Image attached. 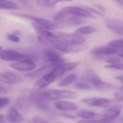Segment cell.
I'll list each match as a JSON object with an SVG mask.
<instances>
[{
	"instance_id": "obj_22",
	"label": "cell",
	"mask_w": 123,
	"mask_h": 123,
	"mask_svg": "<svg viewBox=\"0 0 123 123\" xmlns=\"http://www.w3.org/2000/svg\"><path fill=\"white\" fill-rule=\"evenodd\" d=\"M65 1H70L71 0H36V4L40 7L47 8V7L54 6L58 2Z\"/></svg>"
},
{
	"instance_id": "obj_14",
	"label": "cell",
	"mask_w": 123,
	"mask_h": 123,
	"mask_svg": "<svg viewBox=\"0 0 123 123\" xmlns=\"http://www.w3.org/2000/svg\"><path fill=\"white\" fill-rule=\"evenodd\" d=\"M66 11L72 14L73 15L80 17V18H94V15L88 12V10H86L85 9L79 6H67L64 8Z\"/></svg>"
},
{
	"instance_id": "obj_12",
	"label": "cell",
	"mask_w": 123,
	"mask_h": 123,
	"mask_svg": "<svg viewBox=\"0 0 123 123\" xmlns=\"http://www.w3.org/2000/svg\"><path fill=\"white\" fill-rule=\"evenodd\" d=\"M123 51V50L116 48L115 47L108 45L107 46H100L94 48L92 50L91 53L97 56H102V55H112L117 53H120Z\"/></svg>"
},
{
	"instance_id": "obj_1",
	"label": "cell",
	"mask_w": 123,
	"mask_h": 123,
	"mask_svg": "<svg viewBox=\"0 0 123 123\" xmlns=\"http://www.w3.org/2000/svg\"><path fill=\"white\" fill-rule=\"evenodd\" d=\"M82 18L78 17L68 12L65 9L57 12L54 17V23L57 27H65L68 26H75L82 22Z\"/></svg>"
},
{
	"instance_id": "obj_9",
	"label": "cell",
	"mask_w": 123,
	"mask_h": 123,
	"mask_svg": "<svg viewBox=\"0 0 123 123\" xmlns=\"http://www.w3.org/2000/svg\"><path fill=\"white\" fill-rule=\"evenodd\" d=\"M9 66L18 71L30 72L36 68V65L31 59H28L18 62H13L9 64Z\"/></svg>"
},
{
	"instance_id": "obj_37",
	"label": "cell",
	"mask_w": 123,
	"mask_h": 123,
	"mask_svg": "<svg viewBox=\"0 0 123 123\" xmlns=\"http://www.w3.org/2000/svg\"><path fill=\"white\" fill-rule=\"evenodd\" d=\"M1 47L0 46V51H1Z\"/></svg>"
},
{
	"instance_id": "obj_15",
	"label": "cell",
	"mask_w": 123,
	"mask_h": 123,
	"mask_svg": "<svg viewBox=\"0 0 123 123\" xmlns=\"http://www.w3.org/2000/svg\"><path fill=\"white\" fill-rule=\"evenodd\" d=\"M22 79L14 73L10 71H4L0 73V81L7 84H16L20 83Z\"/></svg>"
},
{
	"instance_id": "obj_31",
	"label": "cell",
	"mask_w": 123,
	"mask_h": 123,
	"mask_svg": "<svg viewBox=\"0 0 123 123\" xmlns=\"http://www.w3.org/2000/svg\"><path fill=\"white\" fill-rule=\"evenodd\" d=\"M7 38L10 41H12L13 43H20V37H18V36H17V35H15L14 34H8L7 35Z\"/></svg>"
},
{
	"instance_id": "obj_8",
	"label": "cell",
	"mask_w": 123,
	"mask_h": 123,
	"mask_svg": "<svg viewBox=\"0 0 123 123\" xmlns=\"http://www.w3.org/2000/svg\"><path fill=\"white\" fill-rule=\"evenodd\" d=\"M56 79L55 76L51 71H49L38 78L34 85V89H45L48 86L55 81Z\"/></svg>"
},
{
	"instance_id": "obj_27",
	"label": "cell",
	"mask_w": 123,
	"mask_h": 123,
	"mask_svg": "<svg viewBox=\"0 0 123 123\" xmlns=\"http://www.w3.org/2000/svg\"><path fill=\"white\" fill-rule=\"evenodd\" d=\"M110 46L115 47L116 48H119L123 50V39H119V40H115L109 43L108 44Z\"/></svg>"
},
{
	"instance_id": "obj_7",
	"label": "cell",
	"mask_w": 123,
	"mask_h": 123,
	"mask_svg": "<svg viewBox=\"0 0 123 123\" xmlns=\"http://www.w3.org/2000/svg\"><path fill=\"white\" fill-rule=\"evenodd\" d=\"M78 65V63H60L54 66L53 68L50 71L57 79L62 77L65 73L75 69Z\"/></svg>"
},
{
	"instance_id": "obj_26",
	"label": "cell",
	"mask_w": 123,
	"mask_h": 123,
	"mask_svg": "<svg viewBox=\"0 0 123 123\" xmlns=\"http://www.w3.org/2000/svg\"><path fill=\"white\" fill-rule=\"evenodd\" d=\"M112 120L106 117H101L99 119H91V120H82L78 121V123H109Z\"/></svg>"
},
{
	"instance_id": "obj_33",
	"label": "cell",
	"mask_w": 123,
	"mask_h": 123,
	"mask_svg": "<svg viewBox=\"0 0 123 123\" xmlns=\"http://www.w3.org/2000/svg\"><path fill=\"white\" fill-rule=\"evenodd\" d=\"M4 121H5V117L2 114H0V123H4Z\"/></svg>"
},
{
	"instance_id": "obj_13",
	"label": "cell",
	"mask_w": 123,
	"mask_h": 123,
	"mask_svg": "<svg viewBox=\"0 0 123 123\" xmlns=\"http://www.w3.org/2000/svg\"><path fill=\"white\" fill-rule=\"evenodd\" d=\"M84 79L97 89H103L105 86V84L102 81L99 76L93 70H88L86 71Z\"/></svg>"
},
{
	"instance_id": "obj_34",
	"label": "cell",
	"mask_w": 123,
	"mask_h": 123,
	"mask_svg": "<svg viewBox=\"0 0 123 123\" xmlns=\"http://www.w3.org/2000/svg\"><path fill=\"white\" fill-rule=\"evenodd\" d=\"M17 1H18L20 4H22L23 5H25L27 4V0H17Z\"/></svg>"
},
{
	"instance_id": "obj_29",
	"label": "cell",
	"mask_w": 123,
	"mask_h": 123,
	"mask_svg": "<svg viewBox=\"0 0 123 123\" xmlns=\"http://www.w3.org/2000/svg\"><path fill=\"white\" fill-rule=\"evenodd\" d=\"M9 104V99L7 97H0V110L4 108Z\"/></svg>"
},
{
	"instance_id": "obj_21",
	"label": "cell",
	"mask_w": 123,
	"mask_h": 123,
	"mask_svg": "<svg viewBox=\"0 0 123 123\" xmlns=\"http://www.w3.org/2000/svg\"><path fill=\"white\" fill-rule=\"evenodd\" d=\"M78 117L83 120H91V119H96L99 117H103L99 114H97L94 112L89 111V110H83L77 114Z\"/></svg>"
},
{
	"instance_id": "obj_24",
	"label": "cell",
	"mask_w": 123,
	"mask_h": 123,
	"mask_svg": "<svg viewBox=\"0 0 123 123\" xmlns=\"http://www.w3.org/2000/svg\"><path fill=\"white\" fill-rule=\"evenodd\" d=\"M77 79V76L75 74H70L68 76H67L66 77H65L63 79H62L59 83L58 84V86L59 87H65V86H67L70 84H71L72 83L75 82V81Z\"/></svg>"
},
{
	"instance_id": "obj_23",
	"label": "cell",
	"mask_w": 123,
	"mask_h": 123,
	"mask_svg": "<svg viewBox=\"0 0 123 123\" xmlns=\"http://www.w3.org/2000/svg\"><path fill=\"white\" fill-rule=\"evenodd\" d=\"M0 9L5 10H14L18 9V6L12 1L0 0Z\"/></svg>"
},
{
	"instance_id": "obj_30",
	"label": "cell",
	"mask_w": 123,
	"mask_h": 123,
	"mask_svg": "<svg viewBox=\"0 0 123 123\" xmlns=\"http://www.w3.org/2000/svg\"><path fill=\"white\" fill-rule=\"evenodd\" d=\"M115 99L118 102H123V88L115 94Z\"/></svg>"
},
{
	"instance_id": "obj_18",
	"label": "cell",
	"mask_w": 123,
	"mask_h": 123,
	"mask_svg": "<svg viewBox=\"0 0 123 123\" xmlns=\"http://www.w3.org/2000/svg\"><path fill=\"white\" fill-rule=\"evenodd\" d=\"M54 106L57 110L59 111H62V112H72L78 109L77 105L70 102H67V101L58 100L54 102Z\"/></svg>"
},
{
	"instance_id": "obj_10",
	"label": "cell",
	"mask_w": 123,
	"mask_h": 123,
	"mask_svg": "<svg viewBox=\"0 0 123 123\" xmlns=\"http://www.w3.org/2000/svg\"><path fill=\"white\" fill-rule=\"evenodd\" d=\"M43 53L46 59L51 63V65H58L64 63L65 60L62 58V56L57 53L56 50L51 48H44L43 50Z\"/></svg>"
},
{
	"instance_id": "obj_3",
	"label": "cell",
	"mask_w": 123,
	"mask_h": 123,
	"mask_svg": "<svg viewBox=\"0 0 123 123\" xmlns=\"http://www.w3.org/2000/svg\"><path fill=\"white\" fill-rule=\"evenodd\" d=\"M52 35L54 37L64 40L73 45H82L86 39L80 35L75 33H67L63 32H52Z\"/></svg>"
},
{
	"instance_id": "obj_32",
	"label": "cell",
	"mask_w": 123,
	"mask_h": 123,
	"mask_svg": "<svg viewBox=\"0 0 123 123\" xmlns=\"http://www.w3.org/2000/svg\"><path fill=\"white\" fill-rule=\"evenodd\" d=\"M32 122L33 123H51L39 117H33V119H32Z\"/></svg>"
},
{
	"instance_id": "obj_36",
	"label": "cell",
	"mask_w": 123,
	"mask_h": 123,
	"mask_svg": "<svg viewBox=\"0 0 123 123\" xmlns=\"http://www.w3.org/2000/svg\"><path fill=\"white\" fill-rule=\"evenodd\" d=\"M120 81H121L122 84H123V79H120Z\"/></svg>"
},
{
	"instance_id": "obj_20",
	"label": "cell",
	"mask_w": 123,
	"mask_h": 123,
	"mask_svg": "<svg viewBox=\"0 0 123 123\" xmlns=\"http://www.w3.org/2000/svg\"><path fill=\"white\" fill-rule=\"evenodd\" d=\"M121 110H122V106L113 107L109 109L106 112V113L103 115V117L113 120L120 116V112H121Z\"/></svg>"
},
{
	"instance_id": "obj_17",
	"label": "cell",
	"mask_w": 123,
	"mask_h": 123,
	"mask_svg": "<svg viewBox=\"0 0 123 123\" xmlns=\"http://www.w3.org/2000/svg\"><path fill=\"white\" fill-rule=\"evenodd\" d=\"M5 119L10 123H21L24 121V117L15 107H10L8 110Z\"/></svg>"
},
{
	"instance_id": "obj_11",
	"label": "cell",
	"mask_w": 123,
	"mask_h": 123,
	"mask_svg": "<svg viewBox=\"0 0 123 123\" xmlns=\"http://www.w3.org/2000/svg\"><path fill=\"white\" fill-rule=\"evenodd\" d=\"M81 102L85 105L91 107H108L112 101L107 98H97V97H92V98H86L81 99Z\"/></svg>"
},
{
	"instance_id": "obj_16",
	"label": "cell",
	"mask_w": 123,
	"mask_h": 123,
	"mask_svg": "<svg viewBox=\"0 0 123 123\" xmlns=\"http://www.w3.org/2000/svg\"><path fill=\"white\" fill-rule=\"evenodd\" d=\"M105 25L112 32L123 35V22L116 19H107L105 21Z\"/></svg>"
},
{
	"instance_id": "obj_5",
	"label": "cell",
	"mask_w": 123,
	"mask_h": 123,
	"mask_svg": "<svg viewBox=\"0 0 123 123\" xmlns=\"http://www.w3.org/2000/svg\"><path fill=\"white\" fill-rule=\"evenodd\" d=\"M30 100L31 102L34 105V106L42 110H45L48 109V101L43 94V89H34L33 90L30 94Z\"/></svg>"
},
{
	"instance_id": "obj_2",
	"label": "cell",
	"mask_w": 123,
	"mask_h": 123,
	"mask_svg": "<svg viewBox=\"0 0 123 123\" xmlns=\"http://www.w3.org/2000/svg\"><path fill=\"white\" fill-rule=\"evenodd\" d=\"M43 94L47 100L58 101L62 99H75L78 97L77 93L70 90L43 89Z\"/></svg>"
},
{
	"instance_id": "obj_19",
	"label": "cell",
	"mask_w": 123,
	"mask_h": 123,
	"mask_svg": "<svg viewBox=\"0 0 123 123\" xmlns=\"http://www.w3.org/2000/svg\"><path fill=\"white\" fill-rule=\"evenodd\" d=\"M51 65L49 66H42L41 68L34 71H31V72H28L26 74H25V76L28 79H35L36 78H39L41 77L42 75H43L44 74L47 73V71L49 70V67Z\"/></svg>"
},
{
	"instance_id": "obj_4",
	"label": "cell",
	"mask_w": 123,
	"mask_h": 123,
	"mask_svg": "<svg viewBox=\"0 0 123 123\" xmlns=\"http://www.w3.org/2000/svg\"><path fill=\"white\" fill-rule=\"evenodd\" d=\"M0 58L8 62H18L31 59L29 55L20 53L15 50H1L0 51Z\"/></svg>"
},
{
	"instance_id": "obj_38",
	"label": "cell",
	"mask_w": 123,
	"mask_h": 123,
	"mask_svg": "<svg viewBox=\"0 0 123 123\" xmlns=\"http://www.w3.org/2000/svg\"></svg>"
},
{
	"instance_id": "obj_35",
	"label": "cell",
	"mask_w": 123,
	"mask_h": 123,
	"mask_svg": "<svg viewBox=\"0 0 123 123\" xmlns=\"http://www.w3.org/2000/svg\"><path fill=\"white\" fill-rule=\"evenodd\" d=\"M119 56H120L121 58H123V52H121L120 53H119Z\"/></svg>"
},
{
	"instance_id": "obj_25",
	"label": "cell",
	"mask_w": 123,
	"mask_h": 123,
	"mask_svg": "<svg viewBox=\"0 0 123 123\" xmlns=\"http://www.w3.org/2000/svg\"><path fill=\"white\" fill-rule=\"evenodd\" d=\"M96 31V28H95L94 27L92 26H84L82 27H80L78 29H77L74 33L80 35H88V34H91L94 32Z\"/></svg>"
},
{
	"instance_id": "obj_28",
	"label": "cell",
	"mask_w": 123,
	"mask_h": 123,
	"mask_svg": "<svg viewBox=\"0 0 123 123\" xmlns=\"http://www.w3.org/2000/svg\"><path fill=\"white\" fill-rule=\"evenodd\" d=\"M75 86L77 89H83V90H90V89H92V86L89 84H88L86 82H78V83H75Z\"/></svg>"
},
{
	"instance_id": "obj_39",
	"label": "cell",
	"mask_w": 123,
	"mask_h": 123,
	"mask_svg": "<svg viewBox=\"0 0 123 123\" xmlns=\"http://www.w3.org/2000/svg\"><path fill=\"white\" fill-rule=\"evenodd\" d=\"M122 122H123V120H122Z\"/></svg>"
},
{
	"instance_id": "obj_6",
	"label": "cell",
	"mask_w": 123,
	"mask_h": 123,
	"mask_svg": "<svg viewBox=\"0 0 123 123\" xmlns=\"http://www.w3.org/2000/svg\"><path fill=\"white\" fill-rule=\"evenodd\" d=\"M13 14L31 19L33 22L37 23L38 25H39L40 26L45 28L47 30L52 31V30L57 29L56 25L53 22H51L47 19H44V18H41V17H34V16H31V15H28V14Z\"/></svg>"
}]
</instances>
